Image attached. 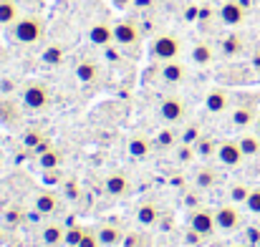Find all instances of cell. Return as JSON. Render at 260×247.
I'll return each instance as SVG.
<instances>
[{
  "mask_svg": "<svg viewBox=\"0 0 260 247\" xmlns=\"http://www.w3.org/2000/svg\"><path fill=\"white\" fill-rule=\"evenodd\" d=\"M255 119H258V109H255L253 101H250V103H238V106L230 111V121H233V126H238V129H250V126H255Z\"/></svg>",
  "mask_w": 260,
  "mask_h": 247,
  "instance_id": "cell-13",
  "label": "cell"
},
{
  "mask_svg": "<svg viewBox=\"0 0 260 247\" xmlns=\"http://www.w3.org/2000/svg\"><path fill=\"white\" fill-rule=\"evenodd\" d=\"M76 79L81 83H99L101 79V66L96 63V61H81L79 66H76Z\"/></svg>",
  "mask_w": 260,
  "mask_h": 247,
  "instance_id": "cell-22",
  "label": "cell"
},
{
  "mask_svg": "<svg viewBox=\"0 0 260 247\" xmlns=\"http://www.w3.org/2000/svg\"><path fill=\"white\" fill-rule=\"evenodd\" d=\"M114 43L126 51V48H137L142 43V30L134 20H116L114 23Z\"/></svg>",
  "mask_w": 260,
  "mask_h": 247,
  "instance_id": "cell-4",
  "label": "cell"
},
{
  "mask_svg": "<svg viewBox=\"0 0 260 247\" xmlns=\"http://www.w3.org/2000/svg\"><path fill=\"white\" fill-rule=\"evenodd\" d=\"M217 182H220V174L215 169H210V166H200L194 171V184L200 189H212V187H217Z\"/></svg>",
  "mask_w": 260,
  "mask_h": 247,
  "instance_id": "cell-27",
  "label": "cell"
},
{
  "mask_svg": "<svg viewBox=\"0 0 260 247\" xmlns=\"http://www.w3.org/2000/svg\"><path fill=\"white\" fill-rule=\"evenodd\" d=\"M104 189H106V194H111V197H126V194L132 192V182H129V177H126L124 171H111V174H106V179H104Z\"/></svg>",
  "mask_w": 260,
  "mask_h": 247,
  "instance_id": "cell-15",
  "label": "cell"
},
{
  "mask_svg": "<svg viewBox=\"0 0 260 247\" xmlns=\"http://www.w3.org/2000/svg\"><path fill=\"white\" fill-rule=\"evenodd\" d=\"M20 106H15L13 101H0V121L5 126H18L20 124V116H23L20 114Z\"/></svg>",
  "mask_w": 260,
  "mask_h": 247,
  "instance_id": "cell-25",
  "label": "cell"
},
{
  "mask_svg": "<svg viewBox=\"0 0 260 247\" xmlns=\"http://www.w3.org/2000/svg\"><path fill=\"white\" fill-rule=\"evenodd\" d=\"M159 116H162L167 124H179V121H184V116H187V106H184V101H182L179 96H165V98L159 101Z\"/></svg>",
  "mask_w": 260,
  "mask_h": 247,
  "instance_id": "cell-8",
  "label": "cell"
},
{
  "mask_svg": "<svg viewBox=\"0 0 260 247\" xmlns=\"http://www.w3.org/2000/svg\"><path fill=\"white\" fill-rule=\"evenodd\" d=\"M51 101H53L51 88L41 81L25 83L23 91H20V103H23V109H28V111H46V109L51 106Z\"/></svg>",
  "mask_w": 260,
  "mask_h": 247,
  "instance_id": "cell-3",
  "label": "cell"
},
{
  "mask_svg": "<svg viewBox=\"0 0 260 247\" xmlns=\"http://www.w3.org/2000/svg\"><path fill=\"white\" fill-rule=\"evenodd\" d=\"M58 182H61L58 169H43V184H58Z\"/></svg>",
  "mask_w": 260,
  "mask_h": 247,
  "instance_id": "cell-40",
  "label": "cell"
},
{
  "mask_svg": "<svg viewBox=\"0 0 260 247\" xmlns=\"http://www.w3.org/2000/svg\"><path fill=\"white\" fill-rule=\"evenodd\" d=\"M202 136V131H200V126L197 124H192V126H187L182 134H179V144H197V139Z\"/></svg>",
  "mask_w": 260,
  "mask_h": 247,
  "instance_id": "cell-34",
  "label": "cell"
},
{
  "mask_svg": "<svg viewBox=\"0 0 260 247\" xmlns=\"http://www.w3.org/2000/svg\"><path fill=\"white\" fill-rule=\"evenodd\" d=\"M235 247H243V245H235Z\"/></svg>",
  "mask_w": 260,
  "mask_h": 247,
  "instance_id": "cell-47",
  "label": "cell"
},
{
  "mask_svg": "<svg viewBox=\"0 0 260 247\" xmlns=\"http://www.w3.org/2000/svg\"><path fill=\"white\" fill-rule=\"evenodd\" d=\"M79 247H101L99 245V237H96V227H86V232H84Z\"/></svg>",
  "mask_w": 260,
  "mask_h": 247,
  "instance_id": "cell-38",
  "label": "cell"
},
{
  "mask_svg": "<svg viewBox=\"0 0 260 247\" xmlns=\"http://www.w3.org/2000/svg\"><path fill=\"white\" fill-rule=\"evenodd\" d=\"M243 48H245V43H243V38H240L238 33H228V36L220 41V56H225V58L240 56Z\"/></svg>",
  "mask_w": 260,
  "mask_h": 247,
  "instance_id": "cell-21",
  "label": "cell"
},
{
  "mask_svg": "<svg viewBox=\"0 0 260 247\" xmlns=\"http://www.w3.org/2000/svg\"><path fill=\"white\" fill-rule=\"evenodd\" d=\"M215 58H217V51H215V46L207 43V41H197V43L192 46V51H189V61H192L194 66H200V68L212 66Z\"/></svg>",
  "mask_w": 260,
  "mask_h": 247,
  "instance_id": "cell-14",
  "label": "cell"
},
{
  "mask_svg": "<svg viewBox=\"0 0 260 247\" xmlns=\"http://www.w3.org/2000/svg\"><path fill=\"white\" fill-rule=\"evenodd\" d=\"M250 189H253V187H248V184H233V187L228 189V197H230L233 204H245Z\"/></svg>",
  "mask_w": 260,
  "mask_h": 247,
  "instance_id": "cell-32",
  "label": "cell"
},
{
  "mask_svg": "<svg viewBox=\"0 0 260 247\" xmlns=\"http://www.w3.org/2000/svg\"><path fill=\"white\" fill-rule=\"evenodd\" d=\"M43 63L46 66H58L61 61H63V48H58V46H51V48H46L43 51Z\"/></svg>",
  "mask_w": 260,
  "mask_h": 247,
  "instance_id": "cell-33",
  "label": "cell"
},
{
  "mask_svg": "<svg viewBox=\"0 0 260 247\" xmlns=\"http://www.w3.org/2000/svg\"><path fill=\"white\" fill-rule=\"evenodd\" d=\"M250 66H253V71L260 76V48L253 51V56H250Z\"/></svg>",
  "mask_w": 260,
  "mask_h": 247,
  "instance_id": "cell-41",
  "label": "cell"
},
{
  "mask_svg": "<svg viewBox=\"0 0 260 247\" xmlns=\"http://www.w3.org/2000/svg\"><path fill=\"white\" fill-rule=\"evenodd\" d=\"M184 204H189L192 209H197V207H194V204H197V194H187V197H184Z\"/></svg>",
  "mask_w": 260,
  "mask_h": 247,
  "instance_id": "cell-43",
  "label": "cell"
},
{
  "mask_svg": "<svg viewBox=\"0 0 260 247\" xmlns=\"http://www.w3.org/2000/svg\"><path fill=\"white\" fill-rule=\"evenodd\" d=\"M149 56L157 61V63H165V61H177L182 56V41L177 33H157L152 38V46H149Z\"/></svg>",
  "mask_w": 260,
  "mask_h": 247,
  "instance_id": "cell-2",
  "label": "cell"
},
{
  "mask_svg": "<svg viewBox=\"0 0 260 247\" xmlns=\"http://www.w3.org/2000/svg\"><path fill=\"white\" fill-rule=\"evenodd\" d=\"M0 240H3V222H0Z\"/></svg>",
  "mask_w": 260,
  "mask_h": 247,
  "instance_id": "cell-46",
  "label": "cell"
},
{
  "mask_svg": "<svg viewBox=\"0 0 260 247\" xmlns=\"http://www.w3.org/2000/svg\"><path fill=\"white\" fill-rule=\"evenodd\" d=\"M154 144H157L159 149H174V147L179 144V134L174 131L172 126H165V129H159V131L154 134Z\"/></svg>",
  "mask_w": 260,
  "mask_h": 247,
  "instance_id": "cell-29",
  "label": "cell"
},
{
  "mask_svg": "<svg viewBox=\"0 0 260 247\" xmlns=\"http://www.w3.org/2000/svg\"><path fill=\"white\" fill-rule=\"evenodd\" d=\"M124 247H147L149 242H144V237L139 235V232H129V235H124Z\"/></svg>",
  "mask_w": 260,
  "mask_h": 247,
  "instance_id": "cell-39",
  "label": "cell"
},
{
  "mask_svg": "<svg viewBox=\"0 0 260 247\" xmlns=\"http://www.w3.org/2000/svg\"><path fill=\"white\" fill-rule=\"evenodd\" d=\"M245 207H248L250 215H260V187H253V189H250V194H248V199H245Z\"/></svg>",
  "mask_w": 260,
  "mask_h": 247,
  "instance_id": "cell-37",
  "label": "cell"
},
{
  "mask_svg": "<svg viewBox=\"0 0 260 247\" xmlns=\"http://www.w3.org/2000/svg\"><path fill=\"white\" fill-rule=\"evenodd\" d=\"M157 76H159V81L167 83V86L184 83L187 81V66H184V63H179V61H165V63H159Z\"/></svg>",
  "mask_w": 260,
  "mask_h": 247,
  "instance_id": "cell-10",
  "label": "cell"
},
{
  "mask_svg": "<svg viewBox=\"0 0 260 247\" xmlns=\"http://www.w3.org/2000/svg\"><path fill=\"white\" fill-rule=\"evenodd\" d=\"M41 240L46 247H61L66 245V230L61 225H46L41 232Z\"/></svg>",
  "mask_w": 260,
  "mask_h": 247,
  "instance_id": "cell-23",
  "label": "cell"
},
{
  "mask_svg": "<svg viewBox=\"0 0 260 247\" xmlns=\"http://www.w3.org/2000/svg\"><path fill=\"white\" fill-rule=\"evenodd\" d=\"M43 36H46V20L36 13H25L10 25V38L20 46H36L38 41H43Z\"/></svg>",
  "mask_w": 260,
  "mask_h": 247,
  "instance_id": "cell-1",
  "label": "cell"
},
{
  "mask_svg": "<svg viewBox=\"0 0 260 247\" xmlns=\"http://www.w3.org/2000/svg\"><path fill=\"white\" fill-rule=\"evenodd\" d=\"M20 18V8L15 0H0V25L10 28Z\"/></svg>",
  "mask_w": 260,
  "mask_h": 247,
  "instance_id": "cell-28",
  "label": "cell"
},
{
  "mask_svg": "<svg viewBox=\"0 0 260 247\" xmlns=\"http://www.w3.org/2000/svg\"><path fill=\"white\" fill-rule=\"evenodd\" d=\"M189 227L197 237H210L215 230H217V220H215V212L207 209V207H197L189 212Z\"/></svg>",
  "mask_w": 260,
  "mask_h": 247,
  "instance_id": "cell-5",
  "label": "cell"
},
{
  "mask_svg": "<svg viewBox=\"0 0 260 247\" xmlns=\"http://www.w3.org/2000/svg\"><path fill=\"white\" fill-rule=\"evenodd\" d=\"M33 207H36V212H41L43 217H51V215L58 212L61 197H58L53 189H41V192L33 194Z\"/></svg>",
  "mask_w": 260,
  "mask_h": 247,
  "instance_id": "cell-11",
  "label": "cell"
},
{
  "mask_svg": "<svg viewBox=\"0 0 260 247\" xmlns=\"http://www.w3.org/2000/svg\"><path fill=\"white\" fill-rule=\"evenodd\" d=\"M217 20L228 28H238L245 23V8L240 5V0H225L217 8Z\"/></svg>",
  "mask_w": 260,
  "mask_h": 247,
  "instance_id": "cell-6",
  "label": "cell"
},
{
  "mask_svg": "<svg viewBox=\"0 0 260 247\" xmlns=\"http://www.w3.org/2000/svg\"><path fill=\"white\" fill-rule=\"evenodd\" d=\"M137 220H139V225H144V227L157 225V220H159L157 204H154V202H142V204L137 207Z\"/></svg>",
  "mask_w": 260,
  "mask_h": 247,
  "instance_id": "cell-24",
  "label": "cell"
},
{
  "mask_svg": "<svg viewBox=\"0 0 260 247\" xmlns=\"http://www.w3.org/2000/svg\"><path fill=\"white\" fill-rule=\"evenodd\" d=\"M88 41L93 43V46H99V48H109V46H114V25H109V23H93L91 28H88Z\"/></svg>",
  "mask_w": 260,
  "mask_h": 247,
  "instance_id": "cell-16",
  "label": "cell"
},
{
  "mask_svg": "<svg viewBox=\"0 0 260 247\" xmlns=\"http://www.w3.org/2000/svg\"><path fill=\"white\" fill-rule=\"evenodd\" d=\"M217 147H220V142L215 139V136H210V134H202L200 139H197V144H194V152H197V159H215L217 157Z\"/></svg>",
  "mask_w": 260,
  "mask_h": 247,
  "instance_id": "cell-20",
  "label": "cell"
},
{
  "mask_svg": "<svg viewBox=\"0 0 260 247\" xmlns=\"http://www.w3.org/2000/svg\"><path fill=\"white\" fill-rule=\"evenodd\" d=\"M126 152H129V157H132L134 162H142V159L149 157L152 142H149L147 136H142V134H134V136L129 139V144H126Z\"/></svg>",
  "mask_w": 260,
  "mask_h": 247,
  "instance_id": "cell-19",
  "label": "cell"
},
{
  "mask_svg": "<svg viewBox=\"0 0 260 247\" xmlns=\"http://www.w3.org/2000/svg\"><path fill=\"white\" fill-rule=\"evenodd\" d=\"M215 220H217V230H222V232H235L243 225V215H240V209L233 202L217 207L215 209Z\"/></svg>",
  "mask_w": 260,
  "mask_h": 247,
  "instance_id": "cell-7",
  "label": "cell"
},
{
  "mask_svg": "<svg viewBox=\"0 0 260 247\" xmlns=\"http://www.w3.org/2000/svg\"><path fill=\"white\" fill-rule=\"evenodd\" d=\"M230 103H233V93L225 88H210L205 93V109L210 114H222L230 109Z\"/></svg>",
  "mask_w": 260,
  "mask_h": 247,
  "instance_id": "cell-12",
  "label": "cell"
},
{
  "mask_svg": "<svg viewBox=\"0 0 260 247\" xmlns=\"http://www.w3.org/2000/svg\"><path fill=\"white\" fill-rule=\"evenodd\" d=\"M84 232H86V227H81V225L69 227V230H66V247H79L81 237H84Z\"/></svg>",
  "mask_w": 260,
  "mask_h": 247,
  "instance_id": "cell-35",
  "label": "cell"
},
{
  "mask_svg": "<svg viewBox=\"0 0 260 247\" xmlns=\"http://www.w3.org/2000/svg\"><path fill=\"white\" fill-rule=\"evenodd\" d=\"M192 159H197L194 147H192V144H182V147L177 149V162H179V164H189Z\"/></svg>",
  "mask_w": 260,
  "mask_h": 247,
  "instance_id": "cell-36",
  "label": "cell"
},
{
  "mask_svg": "<svg viewBox=\"0 0 260 247\" xmlns=\"http://www.w3.org/2000/svg\"><path fill=\"white\" fill-rule=\"evenodd\" d=\"M255 134L260 136V111H258V119H255Z\"/></svg>",
  "mask_w": 260,
  "mask_h": 247,
  "instance_id": "cell-44",
  "label": "cell"
},
{
  "mask_svg": "<svg viewBox=\"0 0 260 247\" xmlns=\"http://www.w3.org/2000/svg\"><path fill=\"white\" fill-rule=\"evenodd\" d=\"M212 15H215V13H212V8H200V20H202V23H207Z\"/></svg>",
  "mask_w": 260,
  "mask_h": 247,
  "instance_id": "cell-42",
  "label": "cell"
},
{
  "mask_svg": "<svg viewBox=\"0 0 260 247\" xmlns=\"http://www.w3.org/2000/svg\"><path fill=\"white\" fill-rule=\"evenodd\" d=\"M20 139H23V147H25V149H33L36 154L51 147V139H48V136H46V131H43V129H38V126L25 129Z\"/></svg>",
  "mask_w": 260,
  "mask_h": 247,
  "instance_id": "cell-17",
  "label": "cell"
},
{
  "mask_svg": "<svg viewBox=\"0 0 260 247\" xmlns=\"http://www.w3.org/2000/svg\"><path fill=\"white\" fill-rule=\"evenodd\" d=\"M61 162H63V154H61V149H56V147H48V149L38 152V166H41V169H58Z\"/></svg>",
  "mask_w": 260,
  "mask_h": 247,
  "instance_id": "cell-26",
  "label": "cell"
},
{
  "mask_svg": "<svg viewBox=\"0 0 260 247\" xmlns=\"http://www.w3.org/2000/svg\"><path fill=\"white\" fill-rule=\"evenodd\" d=\"M96 237H99L101 247H116L124 242V232L116 225H99L96 227Z\"/></svg>",
  "mask_w": 260,
  "mask_h": 247,
  "instance_id": "cell-18",
  "label": "cell"
},
{
  "mask_svg": "<svg viewBox=\"0 0 260 247\" xmlns=\"http://www.w3.org/2000/svg\"><path fill=\"white\" fill-rule=\"evenodd\" d=\"M238 144H240V149H243V154H245V157H258L260 154V136L258 134L245 131V134L238 139Z\"/></svg>",
  "mask_w": 260,
  "mask_h": 247,
  "instance_id": "cell-30",
  "label": "cell"
},
{
  "mask_svg": "<svg viewBox=\"0 0 260 247\" xmlns=\"http://www.w3.org/2000/svg\"><path fill=\"white\" fill-rule=\"evenodd\" d=\"M23 220H25V212H23L20 207H10V209H5V215H3V227H5V230H13V227H18Z\"/></svg>",
  "mask_w": 260,
  "mask_h": 247,
  "instance_id": "cell-31",
  "label": "cell"
},
{
  "mask_svg": "<svg viewBox=\"0 0 260 247\" xmlns=\"http://www.w3.org/2000/svg\"><path fill=\"white\" fill-rule=\"evenodd\" d=\"M215 159H217L222 166L233 169V166L243 164L245 154H243V149H240L238 139H235V142H233V139H225V142H220V147H217V157H215Z\"/></svg>",
  "mask_w": 260,
  "mask_h": 247,
  "instance_id": "cell-9",
  "label": "cell"
},
{
  "mask_svg": "<svg viewBox=\"0 0 260 247\" xmlns=\"http://www.w3.org/2000/svg\"><path fill=\"white\" fill-rule=\"evenodd\" d=\"M116 3H119V5H124V3H129V0H116Z\"/></svg>",
  "mask_w": 260,
  "mask_h": 247,
  "instance_id": "cell-45",
  "label": "cell"
}]
</instances>
